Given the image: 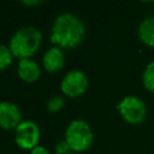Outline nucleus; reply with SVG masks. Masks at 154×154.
<instances>
[{
  "instance_id": "f257e3e1",
  "label": "nucleus",
  "mask_w": 154,
  "mask_h": 154,
  "mask_svg": "<svg viewBox=\"0 0 154 154\" xmlns=\"http://www.w3.org/2000/svg\"><path fill=\"white\" fill-rule=\"evenodd\" d=\"M85 35L83 20L70 12H63L55 17L51 29V41L60 48H72L79 45Z\"/></svg>"
},
{
  "instance_id": "f03ea898",
  "label": "nucleus",
  "mask_w": 154,
  "mask_h": 154,
  "mask_svg": "<svg viewBox=\"0 0 154 154\" xmlns=\"http://www.w3.org/2000/svg\"><path fill=\"white\" fill-rule=\"evenodd\" d=\"M42 41L41 31L31 25L17 29L10 38L8 47L13 57L20 59H30L38 49Z\"/></svg>"
},
{
  "instance_id": "7ed1b4c3",
  "label": "nucleus",
  "mask_w": 154,
  "mask_h": 154,
  "mask_svg": "<svg viewBox=\"0 0 154 154\" xmlns=\"http://www.w3.org/2000/svg\"><path fill=\"white\" fill-rule=\"evenodd\" d=\"M64 140L72 152H83L88 149L93 142V130L88 122L73 119L66 128Z\"/></svg>"
},
{
  "instance_id": "20e7f679",
  "label": "nucleus",
  "mask_w": 154,
  "mask_h": 154,
  "mask_svg": "<svg viewBox=\"0 0 154 154\" xmlns=\"http://www.w3.org/2000/svg\"><path fill=\"white\" fill-rule=\"evenodd\" d=\"M117 109L120 117L129 124H142L147 118V106L136 95H126L118 103Z\"/></svg>"
},
{
  "instance_id": "39448f33",
  "label": "nucleus",
  "mask_w": 154,
  "mask_h": 154,
  "mask_svg": "<svg viewBox=\"0 0 154 154\" xmlns=\"http://www.w3.org/2000/svg\"><path fill=\"white\" fill-rule=\"evenodd\" d=\"M89 81L87 75L81 70H70L60 82L61 91L70 97L82 95L88 88Z\"/></svg>"
},
{
  "instance_id": "423d86ee",
  "label": "nucleus",
  "mask_w": 154,
  "mask_h": 154,
  "mask_svg": "<svg viewBox=\"0 0 154 154\" xmlns=\"http://www.w3.org/2000/svg\"><path fill=\"white\" fill-rule=\"evenodd\" d=\"M16 143L24 149H32L40 140V128L32 120H22L14 129Z\"/></svg>"
},
{
  "instance_id": "0eeeda50",
  "label": "nucleus",
  "mask_w": 154,
  "mask_h": 154,
  "mask_svg": "<svg viewBox=\"0 0 154 154\" xmlns=\"http://www.w3.org/2000/svg\"><path fill=\"white\" fill-rule=\"evenodd\" d=\"M22 113L19 107L11 101L0 102V128L16 129L22 122Z\"/></svg>"
},
{
  "instance_id": "6e6552de",
  "label": "nucleus",
  "mask_w": 154,
  "mask_h": 154,
  "mask_svg": "<svg viewBox=\"0 0 154 154\" xmlns=\"http://www.w3.org/2000/svg\"><path fill=\"white\" fill-rule=\"evenodd\" d=\"M65 64V54L63 49L58 46L48 48L42 57V65L46 71L54 72L60 70Z\"/></svg>"
},
{
  "instance_id": "1a4fd4ad",
  "label": "nucleus",
  "mask_w": 154,
  "mask_h": 154,
  "mask_svg": "<svg viewBox=\"0 0 154 154\" xmlns=\"http://www.w3.org/2000/svg\"><path fill=\"white\" fill-rule=\"evenodd\" d=\"M18 76L25 82H34L40 77L41 70L38 64L32 59H20L17 67Z\"/></svg>"
},
{
  "instance_id": "9d476101",
  "label": "nucleus",
  "mask_w": 154,
  "mask_h": 154,
  "mask_svg": "<svg viewBox=\"0 0 154 154\" xmlns=\"http://www.w3.org/2000/svg\"><path fill=\"white\" fill-rule=\"evenodd\" d=\"M137 36L143 45L154 47V16L146 17L141 20L137 28Z\"/></svg>"
},
{
  "instance_id": "9b49d317",
  "label": "nucleus",
  "mask_w": 154,
  "mask_h": 154,
  "mask_svg": "<svg viewBox=\"0 0 154 154\" xmlns=\"http://www.w3.org/2000/svg\"><path fill=\"white\" fill-rule=\"evenodd\" d=\"M142 84L146 90L154 93V60L148 63L142 72Z\"/></svg>"
},
{
  "instance_id": "f8f14e48",
  "label": "nucleus",
  "mask_w": 154,
  "mask_h": 154,
  "mask_svg": "<svg viewBox=\"0 0 154 154\" xmlns=\"http://www.w3.org/2000/svg\"><path fill=\"white\" fill-rule=\"evenodd\" d=\"M12 58H13V54L10 47L4 43H0V70H4L8 65H11Z\"/></svg>"
},
{
  "instance_id": "ddd939ff",
  "label": "nucleus",
  "mask_w": 154,
  "mask_h": 154,
  "mask_svg": "<svg viewBox=\"0 0 154 154\" xmlns=\"http://www.w3.org/2000/svg\"><path fill=\"white\" fill-rule=\"evenodd\" d=\"M64 103H65V99H64L63 96H60V95H54V96H52V97L48 99L46 107H47V111H49V112L53 113V112L60 111V109L63 108Z\"/></svg>"
},
{
  "instance_id": "4468645a",
  "label": "nucleus",
  "mask_w": 154,
  "mask_h": 154,
  "mask_svg": "<svg viewBox=\"0 0 154 154\" xmlns=\"http://www.w3.org/2000/svg\"><path fill=\"white\" fill-rule=\"evenodd\" d=\"M54 150H55L57 154H66V153L70 152V147H69L67 142L65 140H63V141H59V142L55 143Z\"/></svg>"
},
{
  "instance_id": "2eb2a0df",
  "label": "nucleus",
  "mask_w": 154,
  "mask_h": 154,
  "mask_svg": "<svg viewBox=\"0 0 154 154\" xmlns=\"http://www.w3.org/2000/svg\"><path fill=\"white\" fill-rule=\"evenodd\" d=\"M30 154H49V152H48V149H47L45 146L37 144L36 147H34V148L31 149Z\"/></svg>"
},
{
  "instance_id": "dca6fc26",
  "label": "nucleus",
  "mask_w": 154,
  "mask_h": 154,
  "mask_svg": "<svg viewBox=\"0 0 154 154\" xmlns=\"http://www.w3.org/2000/svg\"><path fill=\"white\" fill-rule=\"evenodd\" d=\"M42 1H40V0H29V1H26V0H24L23 1V4H25V5H38V4H41Z\"/></svg>"
},
{
  "instance_id": "f3484780",
  "label": "nucleus",
  "mask_w": 154,
  "mask_h": 154,
  "mask_svg": "<svg viewBox=\"0 0 154 154\" xmlns=\"http://www.w3.org/2000/svg\"><path fill=\"white\" fill-rule=\"evenodd\" d=\"M66 154H76L75 152H69V153H66Z\"/></svg>"
}]
</instances>
